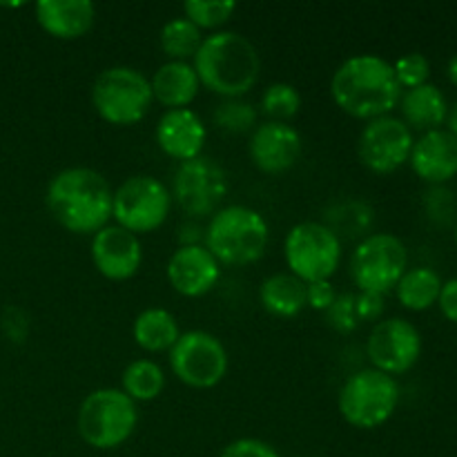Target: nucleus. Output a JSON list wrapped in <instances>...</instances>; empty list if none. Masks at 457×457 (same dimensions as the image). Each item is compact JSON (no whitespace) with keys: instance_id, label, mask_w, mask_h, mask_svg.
Here are the masks:
<instances>
[{"instance_id":"nucleus-23","label":"nucleus","mask_w":457,"mask_h":457,"mask_svg":"<svg viewBox=\"0 0 457 457\" xmlns=\"http://www.w3.org/2000/svg\"><path fill=\"white\" fill-rule=\"evenodd\" d=\"M134 342L147 353H170L181 337L177 317L165 308H147L138 312L132 326Z\"/></svg>"},{"instance_id":"nucleus-5","label":"nucleus","mask_w":457,"mask_h":457,"mask_svg":"<svg viewBox=\"0 0 457 457\" xmlns=\"http://www.w3.org/2000/svg\"><path fill=\"white\" fill-rule=\"evenodd\" d=\"M138 424L137 402L120 388H96L80 402L76 428L80 440L98 451L123 446L134 436Z\"/></svg>"},{"instance_id":"nucleus-2","label":"nucleus","mask_w":457,"mask_h":457,"mask_svg":"<svg viewBox=\"0 0 457 457\" xmlns=\"http://www.w3.org/2000/svg\"><path fill=\"white\" fill-rule=\"evenodd\" d=\"M114 190L98 170L65 168L54 174L47 186L45 204L58 226L74 235H96L110 226Z\"/></svg>"},{"instance_id":"nucleus-7","label":"nucleus","mask_w":457,"mask_h":457,"mask_svg":"<svg viewBox=\"0 0 457 457\" xmlns=\"http://www.w3.org/2000/svg\"><path fill=\"white\" fill-rule=\"evenodd\" d=\"M400 404V384L395 378L375 369L357 370L344 382L337 409L351 427L373 431L393 418Z\"/></svg>"},{"instance_id":"nucleus-32","label":"nucleus","mask_w":457,"mask_h":457,"mask_svg":"<svg viewBox=\"0 0 457 457\" xmlns=\"http://www.w3.org/2000/svg\"><path fill=\"white\" fill-rule=\"evenodd\" d=\"M393 70H395L397 83L402 85V89H413L420 85L428 83V76H431V62L424 54L411 52L404 54L402 58H397L393 62Z\"/></svg>"},{"instance_id":"nucleus-33","label":"nucleus","mask_w":457,"mask_h":457,"mask_svg":"<svg viewBox=\"0 0 457 457\" xmlns=\"http://www.w3.org/2000/svg\"><path fill=\"white\" fill-rule=\"evenodd\" d=\"M326 324L330 326L337 333L348 335L361 324L360 317H357V308H355V295L346 293V295H337L335 302L330 303L328 311L324 312Z\"/></svg>"},{"instance_id":"nucleus-27","label":"nucleus","mask_w":457,"mask_h":457,"mask_svg":"<svg viewBox=\"0 0 457 457\" xmlns=\"http://www.w3.org/2000/svg\"><path fill=\"white\" fill-rule=\"evenodd\" d=\"M204 43V34L187 18H172L161 27L159 45L170 61L190 62Z\"/></svg>"},{"instance_id":"nucleus-6","label":"nucleus","mask_w":457,"mask_h":457,"mask_svg":"<svg viewBox=\"0 0 457 457\" xmlns=\"http://www.w3.org/2000/svg\"><path fill=\"white\" fill-rule=\"evenodd\" d=\"M150 79L129 65H114L103 70L92 85V105L96 114L110 125L129 128L150 114Z\"/></svg>"},{"instance_id":"nucleus-15","label":"nucleus","mask_w":457,"mask_h":457,"mask_svg":"<svg viewBox=\"0 0 457 457\" xmlns=\"http://www.w3.org/2000/svg\"><path fill=\"white\" fill-rule=\"evenodd\" d=\"M92 263L105 279L128 281L143 263V245L137 235L120 226H105L92 237Z\"/></svg>"},{"instance_id":"nucleus-36","label":"nucleus","mask_w":457,"mask_h":457,"mask_svg":"<svg viewBox=\"0 0 457 457\" xmlns=\"http://www.w3.org/2000/svg\"><path fill=\"white\" fill-rule=\"evenodd\" d=\"M335 297H337V293H335V286L330 284V279L306 284V306L312 311L326 312L330 303L335 302Z\"/></svg>"},{"instance_id":"nucleus-18","label":"nucleus","mask_w":457,"mask_h":457,"mask_svg":"<svg viewBox=\"0 0 457 457\" xmlns=\"http://www.w3.org/2000/svg\"><path fill=\"white\" fill-rule=\"evenodd\" d=\"M154 138L165 156L179 161V163H186V161L201 156L208 129H205L204 119L190 107L165 110V114L156 123Z\"/></svg>"},{"instance_id":"nucleus-22","label":"nucleus","mask_w":457,"mask_h":457,"mask_svg":"<svg viewBox=\"0 0 457 457\" xmlns=\"http://www.w3.org/2000/svg\"><path fill=\"white\" fill-rule=\"evenodd\" d=\"M449 103L442 89L437 85L427 83L420 87L406 89L402 92L400 98V112L402 120L409 125V129H418V132H431V129H440V125L446 123L449 119Z\"/></svg>"},{"instance_id":"nucleus-38","label":"nucleus","mask_w":457,"mask_h":457,"mask_svg":"<svg viewBox=\"0 0 457 457\" xmlns=\"http://www.w3.org/2000/svg\"><path fill=\"white\" fill-rule=\"evenodd\" d=\"M437 306H440L442 315H445L451 324H457V277L449 281H442Z\"/></svg>"},{"instance_id":"nucleus-16","label":"nucleus","mask_w":457,"mask_h":457,"mask_svg":"<svg viewBox=\"0 0 457 457\" xmlns=\"http://www.w3.org/2000/svg\"><path fill=\"white\" fill-rule=\"evenodd\" d=\"M302 134L290 123L266 120L250 134L248 154L263 174H284L302 156Z\"/></svg>"},{"instance_id":"nucleus-19","label":"nucleus","mask_w":457,"mask_h":457,"mask_svg":"<svg viewBox=\"0 0 457 457\" xmlns=\"http://www.w3.org/2000/svg\"><path fill=\"white\" fill-rule=\"evenodd\" d=\"M413 172L428 186H445L457 177V138L449 129L424 132L409 159Z\"/></svg>"},{"instance_id":"nucleus-8","label":"nucleus","mask_w":457,"mask_h":457,"mask_svg":"<svg viewBox=\"0 0 457 457\" xmlns=\"http://www.w3.org/2000/svg\"><path fill=\"white\" fill-rule=\"evenodd\" d=\"M170 210L172 192L150 174H134L125 179L112 196V219L116 226L137 237L159 230L168 221Z\"/></svg>"},{"instance_id":"nucleus-35","label":"nucleus","mask_w":457,"mask_h":457,"mask_svg":"<svg viewBox=\"0 0 457 457\" xmlns=\"http://www.w3.org/2000/svg\"><path fill=\"white\" fill-rule=\"evenodd\" d=\"M219 457H279V453L275 451V446L259 437H239V440L230 442Z\"/></svg>"},{"instance_id":"nucleus-24","label":"nucleus","mask_w":457,"mask_h":457,"mask_svg":"<svg viewBox=\"0 0 457 457\" xmlns=\"http://www.w3.org/2000/svg\"><path fill=\"white\" fill-rule=\"evenodd\" d=\"M259 302L270 315L288 320L306 308V284L290 272H277L262 284Z\"/></svg>"},{"instance_id":"nucleus-1","label":"nucleus","mask_w":457,"mask_h":457,"mask_svg":"<svg viewBox=\"0 0 457 457\" xmlns=\"http://www.w3.org/2000/svg\"><path fill=\"white\" fill-rule=\"evenodd\" d=\"M393 62L378 54H357L346 58L330 79V96L348 116L373 120L388 116L402 98Z\"/></svg>"},{"instance_id":"nucleus-17","label":"nucleus","mask_w":457,"mask_h":457,"mask_svg":"<svg viewBox=\"0 0 457 457\" xmlns=\"http://www.w3.org/2000/svg\"><path fill=\"white\" fill-rule=\"evenodd\" d=\"M170 286L181 297H204L217 286L221 277V266L210 254V250L201 245H179L168 259L165 268Z\"/></svg>"},{"instance_id":"nucleus-37","label":"nucleus","mask_w":457,"mask_h":457,"mask_svg":"<svg viewBox=\"0 0 457 457\" xmlns=\"http://www.w3.org/2000/svg\"><path fill=\"white\" fill-rule=\"evenodd\" d=\"M355 308L360 321H375L384 315V295L379 293H360L355 295Z\"/></svg>"},{"instance_id":"nucleus-34","label":"nucleus","mask_w":457,"mask_h":457,"mask_svg":"<svg viewBox=\"0 0 457 457\" xmlns=\"http://www.w3.org/2000/svg\"><path fill=\"white\" fill-rule=\"evenodd\" d=\"M424 208H427V214L431 217V221L440 223V226H446V223L457 219L455 195L451 190H446L445 186H433L427 192Z\"/></svg>"},{"instance_id":"nucleus-30","label":"nucleus","mask_w":457,"mask_h":457,"mask_svg":"<svg viewBox=\"0 0 457 457\" xmlns=\"http://www.w3.org/2000/svg\"><path fill=\"white\" fill-rule=\"evenodd\" d=\"M237 12V3L232 0H186L183 3V18L192 25L204 29H217L232 21Z\"/></svg>"},{"instance_id":"nucleus-10","label":"nucleus","mask_w":457,"mask_h":457,"mask_svg":"<svg viewBox=\"0 0 457 457\" xmlns=\"http://www.w3.org/2000/svg\"><path fill=\"white\" fill-rule=\"evenodd\" d=\"M348 268L360 293L386 295L409 268V253L400 237L375 232L355 245Z\"/></svg>"},{"instance_id":"nucleus-43","label":"nucleus","mask_w":457,"mask_h":457,"mask_svg":"<svg viewBox=\"0 0 457 457\" xmlns=\"http://www.w3.org/2000/svg\"><path fill=\"white\" fill-rule=\"evenodd\" d=\"M455 244H457V219H455Z\"/></svg>"},{"instance_id":"nucleus-21","label":"nucleus","mask_w":457,"mask_h":457,"mask_svg":"<svg viewBox=\"0 0 457 457\" xmlns=\"http://www.w3.org/2000/svg\"><path fill=\"white\" fill-rule=\"evenodd\" d=\"M152 96L168 110H183L190 105L199 94V76L192 62L168 61L154 71L150 79Z\"/></svg>"},{"instance_id":"nucleus-28","label":"nucleus","mask_w":457,"mask_h":457,"mask_svg":"<svg viewBox=\"0 0 457 457\" xmlns=\"http://www.w3.org/2000/svg\"><path fill=\"white\" fill-rule=\"evenodd\" d=\"M373 223V208L364 201H342L326 212L324 226L335 232L339 241L364 237Z\"/></svg>"},{"instance_id":"nucleus-9","label":"nucleus","mask_w":457,"mask_h":457,"mask_svg":"<svg viewBox=\"0 0 457 457\" xmlns=\"http://www.w3.org/2000/svg\"><path fill=\"white\" fill-rule=\"evenodd\" d=\"M284 257L290 275L303 284L326 281L342 263V241L324 223L302 221L286 235Z\"/></svg>"},{"instance_id":"nucleus-42","label":"nucleus","mask_w":457,"mask_h":457,"mask_svg":"<svg viewBox=\"0 0 457 457\" xmlns=\"http://www.w3.org/2000/svg\"><path fill=\"white\" fill-rule=\"evenodd\" d=\"M446 74H449V80L457 87V54L449 61V67H446Z\"/></svg>"},{"instance_id":"nucleus-13","label":"nucleus","mask_w":457,"mask_h":457,"mask_svg":"<svg viewBox=\"0 0 457 457\" xmlns=\"http://www.w3.org/2000/svg\"><path fill=\"white\" fill-rule=\"evenodd\" d=\"M413 132L397 116H379L364 125L357 141V154L366 170L375 174H393L409 163L413 150Z\"/></svg>"},{"instance_id":"nucleus-26","label":"nucleus","mask_w":457,"mask_h":457,"mask_svg":"<svg viewBox=\"0 0 457 457\" xmlns=\"http://www.w3.org/2000/svg\"><path fill=\"white\" fill-rule=\"evenodd\" d=\"M120 391L132 402H152L163 393L165 373L156 361L137 360L125 366L120 375Z\"/></svg>"},{"instance_id":"nucleus-29","label":"nucleus","mask_w":457,"mask_h":457,"mask_svg":"<svg viewBox=\"0 0 457 457\" xmlns=\"http://www.w3.org/2000/svg\"><path fill=\"white\" fill-rule=\"evenodd\" d=\"M302 110V94L293 83H272L268 85L262 96V112L270 120L288 123L290 119Z\"/></svg>"},{"instance_id":"nucleus-40","label":"nucleus","mask_w":457,"mask_h":457,"mask_svg":"<svg viewBox=\"0 0 457 457\" xmlns=\"http://www.w3.org/2000/svg\"><path fill=\"white\" fill-rule=\"evenodd\" d=\"M204 235H205V230H201L199 223L187 221L179 228V244L181 245H201Z\"/></svg>"},{"instance_id":"nucleus-41","label":"nucleus","mask_w":457,"mask_h":457,"mask_svg":"<svg viewBox=\"0 0 457 457\" xmlns=\"http://www.w3.org/2000/svg\"><path fill=\"white\" fill-rule=\"evenodd\" d=\"M446 123H449V132L457 138V101H455V105L449 110V119H446Z\"/></svg>"},{"instance_id":"nucleus-20","label":"nucleus","mask_w":457,"mask_h":457,"mask_svg":"<svg viewBox=\"0 0 457 457\" xmlns=\"http://www.w3.org/2000/svg\"><path fill=\"white\" fill-rule=\"evenodd\" d=\"M34 12L40 29L58 40L80 38L96 21V7L89 0H40Z\"/></svg>"},{"instance_id":"nucleus-31","label":"nucleus","mask_w":457,"mask_h":457,"mask_svg":"<svg viewBox=\"0 0 457 457\" xmlns=\"http://www.w3.org/2000/svg\"><path fill=\"white\" fill-rule=\"evenodd\" d=\"M214 125L228 134H245L257 128V110L244 98H226L212 114Z\"/></svg>"},{"instance_id":"nucleus-3","label":"nucleus","mask_w":457,"mask_h":457,"mask_svg":"<svg viewBox=\"0 0 457 457\" xmlns=\"http://www.w3.org/2000/svg\"><path fill=\"white\" fill-rule=\"evenodd\" d=\"M199 83L223 98H241L257 85L262 56L239 31L219 29L205 36L192 58Z\"/></svg>"},{"instance_id":"nucleus-25","label":"nucleus","mask_w":457,"mask_h":457,"mask_svg":"<svg viewBox=\"0 0 457 457\" xmlns=\"http://www.w3.org/2000/svg\"><path fill=\"white\" fill-rule=\"evenodd\" d=\"M440 275H437L433 268L427 266L406 270L395 286L397 302H400L406 311L413 312H422L428 311L431 306H436L437 299H440Z\"/></svg>"},{"instance_id":"nucleus-4","label":"nucleus","mask_w":457,"mask_h":457,"mask_svg":"<svg viewBox=\"0 0 457 457\" xmlns=\"http://www.w3.org/2000/svg\"><path fill=\"white\" fill-rule=\"evenodd\" d=\"M270 241V226L259 210L250 205H226L210 217L204 245L219 266H248L263 257Z\"/></svg>"},{"instance_id":"nucleus-39","label":"nucleus","mask_w":457,"mask_h":457,"mask_svg":"<svg viewBox=\"0 0 457 457\" xmlns=\"http://www.w3.org/2000/svg\"><path fill=\"white\" fill-rule=\"evenodd\" d=\"M3 328H4V333H7V337L12 339V342H21L16 328H21V333L27 337L29 324H27V317L22 315V311H18V308H9L7 315L3 317Z\"/></svg>"},{"instance_id":"nucleus-14","label":"nucleus","mask_w":457,"mask_h":457,"mask_svg":"<svg viewBox=\"0 0 457 457\" xmlns=\"http://www.w3.org/2000/svg\"><path fill=\"white\" fill-rule=\"evenodd\" d=\"M366 355L375 370H382L391 378L404 375L420 361L422 335L402 317L382 320L373 326L366 339Z\"/></svg>"},{"instance_id":"nucleus-12","label":"nucleus","mask_w":457,"mask_h":457,"mask_svg":"<svg viewBox=\"0 0 457 457\" xmlns=\"http://www.w3.org/2000/svg\"><path fill=\"white\" fill-rule=\"evenodd\" d=\"M228 174L221 165L210 156H196V159L179 163L172 179V201L190 219L212 217L219 205L226 199Z\"/></svg>"},{"instance_id":"nucleus-11","label":"nucleus","mask_w":457,"mask_h":457,"mask_svg":"<svg viewBox=\"0 0 457 457\" xmlns=\"http://www.w3.org/2000/svg\"><path fill=\"white\" fill-rule=\"evenodd\" d=\"M168 355L174 378L196 391H208L221 384L230 366L223 342L208 330L181 333Z\"/></svg>"}]
</instances>
